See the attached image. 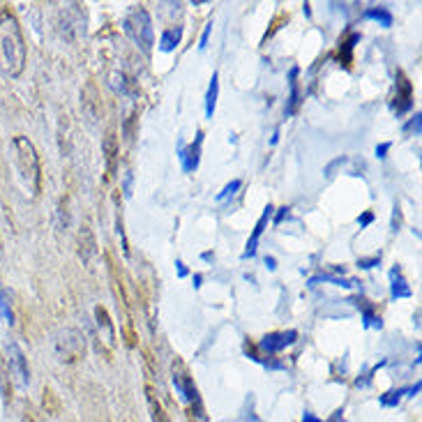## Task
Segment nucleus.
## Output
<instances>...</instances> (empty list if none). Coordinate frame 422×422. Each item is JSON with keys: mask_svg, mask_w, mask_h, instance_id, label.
<instances>
[{"mask_svg": "<svg viewBox=\"0 0 422 422\" xmlns=\"http://www.w3.org/2000/svg\"><path fill=\"white\" fill-rule=\"evenodd\" d=\"M180 37H182V28H169V31H164L162 37H160V48L162 51H173L175 46H178L180 42Z\"/></svg>", "mask_w": 422, "mask_h": 422, "instance_id": "12", "label": "nucleus"}, {"mask_svg": "<svg viewBox=\"0 0 422 422\" xmlns=\"http://www.w3.org/2000/svg\"><path fill=\"white\" fill-rule=\"evenodd\" d=\"M367 19H374V21H379L384 28H390L392 26V14L388 12L386 7H371L365 12Z\"/></svg>", "mask_w": 422, "mask_h": 422, "instance_id": "13", "label": "nucleus"}, {"mask_svg": "<svg viewBox=\"0 0 422 422\" xmlns=\"http://www.w3.org/2000/svg\"><path fill=\"white\" fill-rule=\"evenodd\" d=\"M0 314H3L7 323H12V305H9V296L5 289H0Z\"/></svg>", "mask_w": 422, "mask_h": 422, "instance_id": "16", "label": "nucleus"}, {"mask_svg": "<svg viewBox=\"0 0 422 422\" xmlns=\"http://www.w3.org/2000/svg\"><path fill=\"white\" fill-rule=\"evenodd\" d=\"M388 148H390V143H381L379 148H376V155H379V157H386Z\"/></svg>", "mask_w": 422, "mask_h": 422, "instance_id": "23", "label": "nucleus"}, {"mask_svg": "<svg viewBox=\"0 0 422 422\" xmlns=\"http://www.w3.org/2000/svg\"><path fill=\"white\" fill-rule=\"evenodd\" d=\"M406 390H392V392H388V395H384L381 397V404L384 406H397V401L401 399V395H404Z\"/></svg>", "mask_w": 422, "mask_h": 422, "instance_id": "17", "label": "nucleus"}, {"mask_svg": "<svg viewBox=\"0 0 422 422\" xmlns=\"http://www.w3.org/2000/svg\"><path fill=\"white\" fill-rule=\"evenodd\" d=\"M395 100H399V104H395V111L397 113H404L408 106H411V100H413V93H411V83L408 78L397 72V97Z\"/></svg>", "mask_w": 422, "mask_h": 422, "instance_id": "8", "label": "nucleus"}, {"mask_svg": "<svg viewBox=\"0 0 422 422\" xmlns=\"http://www.w3.org/2000/svg\"><path fill=\"white\" fill-rule=\"evenodd\" d=\"M390 282H392V296L395 298H408L411 296V287L406 284L404 274H401L399 268L390 270Z\"/></svg>", "mask_w": 422, "mask_h": 422, "instance_id": "10", "label": "nucleus"}, {"mask_svg": "<svg viewBox=\"0 0 422 422\" xmlns=\"http://www.w3.org/2000/svg\"><path fill=\"white\" fill-rule=\"evenodd\" d=\"M12 148H14V164H16L19 178H21V185L35 196L39 192V180H42L35 145L31 139H26V136H14Z\"/></svg>", "mask_w": 422, "mask_h": 422, "instance_id": "2", "label": "nucleus"}, {"mask_svg": "<svg viewBox=\"0 0 422 422\" xmlns=\"http://www.w3.org/2000/svg\"><path fill=\"white\" fill-rule=\"evenodd\" d=\"M240 185H242L240 180H231V182L227 185V187H224V192H222V194L217 196V201H224V199H229V196H233L235 192L240 190Z\"/></svg>", "mask_w": 422, "mask_h": 422, "instance_id": "18", "label": "nucleus"}, {"mask_svg": "<svg viewBox=\"0 0 422 422\" xmlns=\"http://www.w3.org/2000/svg\"><path fill=\"white\" fill-rule=\"evenodd\" d=\"M406 130H416V132H420V113L416 115V120H411V125L406 127Z\"/></svg>", "mask_w": 422, "mask_h": 422, "instance_id": "22", "label": "nucleus"}, {"mask_svg": "<svg viewBox=\"0 0 422 422\" xmlns=\"http://www.w3.org/2000/svg\"><path fill=\"white\" fill-rule=\"evenodd\" d=\"M125 31L136 44L141 46L143 53H150L155 44V33H153V19L143 7H134L125 19Z\"/></svg>", "mask_w": 422, "mask_h": 422, "instance_id": "3", "label": "nucleus"}, {"mask_svg": "<svg viewBox=\"0 0 422 422\" xmlns=\"http://www.w3.org/2000/svg\"><path fill=\"white\" fill-rule=\"evenodd\" d=\"M287 210H289V208H279V215H277V220H274V224H279V222H282V217H284V215H287Z\"/></svg>", "mask_w": 422, "mask_h": 422, "instance_id": "25", "label": "nucleus"}, {"mask_svg": "<svg viewBox=\"0 0 422 422\" xmlns=\"http://www.w3.org/2000/svg\"><path fill=\"white\" fill-rule=\"evenodd\" d=\"M210 28H212V26H205V31H203V35H201V44H199L201 48H205V44H208V35H210Z\"/></svg>", "mask_w": 422, "mask_h": 422, "instance_id": "20", "label": "nucleus"}, {"mask_svg": "<svg viewBox=\"0 0 422 422\" xmlns=\"http://www.w3.org/2000/svg\"><path fill=\"white\" fill-rule=\"evenodd\" d=\"M26 67V39L16 14L9 7L0 9V72L9 78L21 76Z\"/></svg>", "mask_w": 422, "mask_h": 422, "instance_id": "1", "label": "nucleus"}, {"mask_svg": "<svg viewBox=\"0 0 422 422\" xmlns=\"http://www.w3.org/2000/svg\"><path fill=\"white\" fill-rule=\"evenodd\" d=\"M7 356H9V369H12V374L16 376L19 386H28V381H31V371H28V362H26L24 351L16 344H9Z\"/></svg>", "mask_w": 422, "mask_h": 422, "instance_id": "5", "label": "nucleus"}, {"mask_svg": "<svg viewBox=\"0 0 422 422\" xmlns=\"http://www.w3.org/2000/svg\"><path fill=\"white\" fill-rule=\"evenodd\" d=\"M371 220H374V215H371V212H365L358 222H360V227H367V224H369Z\"/></svg>", "mask_w": 422, "mask_h": 422, "instance_id": "21", "label": "nucleus"}, {"mask_svg": "<svg viewBox=\"0 0 422 422\" xmlns=\"http://www.w3.org/2000/svg\"><path fill=\"white\" fill-rule=\"evenodd\" d=\"M201 143H203V134L199 132L196 134V141L187 148V153H182V166L185 171H194L196 166H199V155H201Z\"/></svg>", "mask_w": 422, "mask_h": 422, "instance_id": "9", "label": "nucleus"}, {"mask_svg": "<svg viewBox=\"0 0 422 422\" xmlns=\"http://www.w3.org/2000/svg\"><path fill=\"white\" fill-rule=\"evenodd\" d=\"M217 93H220V76L212 74L210 86H208V95H205V118H212L215 106H217Z\"/></svg>", "mask_w": 422, "mask_h": 422, "instance_id": "11", "label": "nucleus"}, {"mask_svg": "<svg viewBox=\"0 0 422 422\" xmlns=\"http://www.w3.org/2000/svg\"><path fill=\"white\" fill-rule=\"evenodd\" d=\"M145 395H148V406H150V413H153V422H166L164 413H162V406H160V401L155 399V392L153 388L145 390Z\"/></svg>", "mask_w": 422, "mask_h": 422, "instance_id": "15", "label": "nucleus"}, {"mask_svg": "<svg viewBox=\"0 0 422 422\" xmlns=\"http://www.w3.org/2000/svg\"><path fill=\"white\" fill-rule=\"evenodd\" d=\"M302 422H321L319 418H314L312 413H305V418H302Z\"/></svg>", "mask_w": 422, "mask_h": 422, "instance_id": "24", "label": "nucleus"}, {"mask_svg": "<svg viewBox=\"0 0 422 422\" xmlns=\"http://www.w3.org/2000/svg\"><path fill=\"white\" fill-rule=\"evenodd\" d=\"M95 316H97V326H100V330L104 328L106 330V341H113V326H111V321H109V314H106V309L102 307H97L95 309Z\"/></svg>", "mask_w": 422, "mask_h": 422, "instance_id": "14", "label": "nucleus"}, {"mask_svg": "<svg viewBox=\"0 0 422 422\" xmlns=\"http://www.w3.org/2000/svg\"><path fill=\"white\" fill-rule=\"evenodd\" d=\"M173 386H175V390L180 392V397L192 406L194 418L199 422H208V418H205V413H203V404H201L199 390H196V386L192 384V379L187 374V369L182 367V362H173Z\"/></svg>", "mask_w": 422, "mask_h": 422, "instance_id": "4", "label": "nucleus"}, {"mask_svg": "<svg viewBox=\"0 0 422 422\" xmlns=\"http://www.w3.org/2000/svg\"><path fill=\"white\" fill-rule=\"evenodd\" d=\"M270 215H272V205H268L266 212H263L261 217H259L257 227H254V231H252V235H249V240H247V249H245V254H242L245 259H247V257H254V254H257V245H259V240H261L263 231H266V227H268Z\"/></svg>", "mask_w": 422, "mask_h": 422, "instance_id": "7", "label": "nucleus"}, {"mask_svg": "<svg viewBox=\"0 0 422 422\" xmlns=\"http://www.w3.org/2000/svg\"><path fill=\"white\" fill-rule=\"evenodd\" d=\"M298 339V332L296 330H282V332H270L261 339V349L268 351V353H277L282 349L291 346L293 341Z\"/></svg>", "mask_w": 422, "mask_h": 422, "instance_id": "6", "label": "nucleus"}, {"mask_svg": "<svg viewBox=\"0 0 422 422\" xmlns=\"http://www.w3.org/2000/svg\"><path fill=\"white\" fill-rule=\"evenodd\" d=\"M104 150H106V160H109V164H113V157H115V139L113 136H109V139L104 141Z\"/></svg>", "mask_w": 422, "mask_h": 422, "instance_id": "19", "label": "nucleus"}]
</instances>
